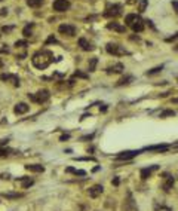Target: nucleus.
<instances>
[{
    "mask_svg": "<svg viewBox=\"0 0 178 211\" xmlns=\"http://www.w3.org/2000/svg\"><path fill=\"white\" fill-rule=\"evenodd\" d=\"M107 28L109 30H114V31H119V33H125V27L119 26L117 22H109L107 24Z\"/></svg>",
    "mask_w": 178,
    "mask_h": 211,
    "instance_id": "obj_17",
    "label": "nucleus"
},
{
    "mask_svg": "<svg viewBox=\"0 0 178 211\" xmlns=\"http://www.w3.org/2000/svg\"><path fill=\"white\" fill-rule=\"evenodd\" d=\"M136 17H138L136 14H129V15H126V18H125V22H126V26L131 27V24H132V22H134V21L136 19Z\"/></svg>",
    "mask_w": 178,
    "mask_h": 211,
    "instance_id": "obj_21",
    "label": "nucleus"
},
{
    "mask_svg": "<svg viewBox=\"0 0 178 211\" xmlns=\"http://www.w3.org/2000/svg\"><path fill=\"white\" fill-rule=\"evenodd\" d=\"M97 63H98V59H97V58H91V61H89V67H88V70H89V71H95V67H97Z\"/></svg>",
    "mask_w": 178,
    "mask_h": 211,
    "instance_id": "obj_27",
    "label": "nucleus"
},
{
    "mask_svg": "<svg viewBox=\"0 0 178 211\" xmlns=\"http://www.w3.org/2000/svg\"><path fill=\"white\" fill-rule=\"evenodd\" d=\"M28 98L34 103L43 104V103H46L49 98H51V94H49L48 89H42V91H39L37 94H28Z\"/></svg>",
    "mask_w": 178,
    "mask_h": 211,
    "instance_id": "obj_2",
    "label": "nucleus"
},
{
    "mask_svg": "<svg viewBox=\"0 0 178 211\" xmlns=\"http://www.w3.org/2000/svg\"><path fill=\"white\" fill-rule=\"evenodd\" d=\"M27 45H28V42H27V40H17V43H15V46H17V48H26Z\"/></svg>",
    "mask_w": 178,
    "mask_h": 211,
    "instance_id": "obj_31",
    "label": "nucleus"
},
{
    "mask_svg": "<svg viewBox=\"0 0 178 211\" xmlns=\"http://www.w3.org/2000/svg\"><path fill=\"white\" fill-rule=\"evenodd\" d=\"M131 28L135 31V33H140V31H143L144 30V21L141 19L140 17H136V19L131 24Z\"/></svg>",
    "mask_w": 178,
    "mask_h": 211,
    "instance_id": "obj_11",
    "label": "nucleus"
},
{
    "mask_svg": "<svg viewBox=\"0 0 178 211\" xmlns=\"http://www.w3.org/2000/svg\"><path fill=\"white\" fill-rule=\"evenodd\" d=\"M14 112L17 115H24V113L28 112V106H27L26 103H18L17 106H15V109H14Z\"/></svg>",
    "mask_w": 178,
    "mask_h": 211,
    "instance_id": "obj_14",
    "label": "nucleus"
},
{
    "mask_svg": "<svg viewBox=\"0 0 178 211\" xmlns=\"http://www.w3.org/2000/svg\"><path fill=\"white\" fill-rule=\"evenodd\" d=\"M157 168H159L157 165H153V167H150V168H143L141 169V178H143V180H147V178L152 176L153 171H156Z\"/></svg>",
    "mask_w": 178,
    "mask_h": 211,
    "instance_id": "obj_12",
    "label": "nucleus"
},
{
    "mask_svg": "<svg viewBox=\"0 0 178 211\" xmlns=\"http://www.w3.org/2000/svg\"><path fill=\"white\" fill-rule=\"evenodd\" d=\"M70 2L68 0H55L53 2V5H52V8L53 10H57V12H65L70 9Z\"/></svg>",
    "mask_w": 178,
    "mask_h": 211,
    "instance_id": "obj_4",
    "label": "nucleus"
},
{
    "mask_svg": "<svg viewBox=\"0 0 178 211\" xmlns=\"http://www.w3.org/2000/svg\"><path fill=\"white\" fill-rule=\"evenodd\" d=\"M175 183V180L172 176L169 174H163V185H162V189L165 190V192H169L171 189H172V186Z\"/></svg>",
    "mask_w": 178,
    "mask_h": 211,
    "instance_id": "obj_7",
    "label": "nucleus"
},
{
    "mask_svg": "<svg viewBox=\"0 0 178 211\" xmlns=\"http://www.w3.org/2000/svg\"><path fill=\"white\" fill-rule=\"evenodd\" d=\"M27 171H31V172H43L45 171V167L43 165H36V164H31V165H26Z\"/></svg>",
    "mask_w": 178,
    "mask_h": 211,
    "instance_id": "obj_16",
    "label": "nucleus"
},
{
    "mask_svg": "<svg viewBox=\"0 0 178 211\" xmlns=\"http://www.w3.org/2000/svg\"><path fill=\"white\" fill-rule=\"evenodd\" d=\"M172 6L175 8V10H177V14H178V2H175V0H174V2H172Z\"/></svg>",
    "mask_w": 178,
    "mask_h": 211,
    "instance_id": "obj_38",
    "label": "nucleus"
},
{
    "mask_svg": "<svg viewBox=\"0 0 178 211\" xmlns=\"http://www.w3.org/2000/svg\"><path fill=\"white\" fill-rule=\"evenodd\" d=\"M0 79H2L3 82L12 80L14 86H19V79H18V76H15V75H8V73H2V75H0Z\"/></svg>",
    "mask_w": 178,
    "mask_h": 211,
    "instance_id": "obj_9",
    "label": "nucleus"
},
{
    "mask_svg": "<svg viewBox=\"0 0 178 211\" xmlns=\"http://www.w3.org/2000/svg\"><path fill=\"white\" fill-rule=\"evenodd\" d=\"M27 5L30 8H39L43 5V0H27Z\"/></svg>",
    "mask_w": 178,
    "mask_h": 211,
    "instance_id": "obj_20",
    "label": "nucleus"
},
{
    "mask_svg": "<svg viewBox=\"0 0 178 211\" xmlns=\"http://www.w3.org/2000/svg\"><path fill=\"white\" fill-rule=\"evenodd\" d=\"M138 153H140L138 150H134V152H122L116 156V159L117 160H129V159H132L134 156H136Z\"/></svg>",
    "mask_w": 178,
    "mask_h": 211,
    "instance_id": "obj_10",
    "label": "nucleus"
},
{
    "mask_svg": "<svg viewBox=\"0 0 178 211\" xmlns=\"http://www.w3.org/2000/svg\"><path fill=\"white\" fill-rule=\"evenodd\" d=\"M147 5H148V0H141V2H140V12H144Z\"/></svg>",
    "mask_w": 178,
    "mask_h": 211,
    "instance_id": "obj_30",
    "label": "nucleus"
},
{
    "mask_svg": "<svg viewBox=\"0 0 178 211\" xmlns=\"http://www.w3.org/2000/svg\"><path fill=\"white\" fill-rule=\"evenodd\" d=\"M49 43H57V39H55L53 36H49L48 40H46V45H49Z\"/></svg>",
    "mask_w": 178,
    "mask_h": 211,
    "instance_id": "obj_33",
    "label": "nucleus"
},
{
    "mask_svg": "<svg viewBox=\"0 0 178 211\" xmlns=\"http://www.w3.org/2000/svg\"><path fill=\"white\" fill-rule=\"evenodd\" d=\"M120 10H122V6L117 5V3H114V5H109L105 10H104V17L107 18H116L120 15Z\"/></svg>",
    "mask_w": 178,
    "mask_h": 211,
    "instance_id": "obj_3",
    "label": "nucleus"
},
{
    "mask_svg": "<svg viewBox=\"0 0 178 211\" xmlns=\"http://www.w3.org/2000/svg\"><path fill=\"white\" fill-rule=\"evenodd\" d=\"M126 2H128V3H129V5H132V3H135L136 0H126Z\"/></svg>",
    "mask_w": 178,
    "mask_h": 211,
    "instance_id": "obj_42",
    "label": "nucleus"
},
{
    "mask_svg": "<svg viewBox=\"0 0 178 211\" xmlns=\"http://www.w3.org/2000/svg\"><path fill=\"white\" fill-rule=\"evenodd\" d=\"M2 66H3V63H2V59H0V67H2Z\"/></svg>",
    "mask_w": 178,
    "mask_h": 211,
    "instance_id": "obj_43",
    "label": "nucleus"
},
{
    "mask_svg": "<svg viewBox=\"0 0 178 211\" xmlns=\"http://www.w3.org/2000/svg\"><path fill=\"white\" fill-rule=\"evenodd\" d=\"M58 31L64 36H74L76 34V27L74 26H70V24H62V26L58 27Z\"/></svg>",
    "mask_w": 178,
    "mask_h": 211,
    "instance_id": "obj_6",
    "label": "nucleus"
},
{
    "mask_svg": "<svg viewBox=\"0 0 178 211\" xmlns=\"http://www.w3.org/2000/svg\"><path fill=\"white\" fill-rule=\"evenodd\" d=\"M0 178H6V180H8V178H9V174H0Z\"/></svg>",
    "mask_w": 178,
    "mask_h": 211,
    "instance_id": "obj_40",
    "label": "nucleus"
},
{
    "mask_svg": "<svg viewBox=\"0 0 178 211\" xmlns=\"http://www.w3.org/2000/svg\"><path fill=\"white\" fill-rule=\"evenodd\" d=\"M10 150L9 149H0V158H5V156H8Z\"/></svg>",
    "mask_w": 178,
    "mask_h": 211,
    "instance_id": "obj_32",
    "label": "nucleus"
},
{
    "mask_svg": "<svg viewBox=\"0 0 178 211\" xmlns=\"http://www.w3.org/2000/svg\"><path fill=\"white\" fill-rule=\"evenodd\" d=\"M68 137H70V135H68V134H65V135H61V141H64V140H68Z\"/></svg>",
    "mask_w": 178,
    "mask_h": 211,
    "instance_id": "obj_39",
    "label": "nucleus"
},
{
    "mask_svg": "<svg viewBox=\"0 0 178 211\" xmlns=\"http://www.w3.org/2000/svg\"><path fill=\"white\" fill-rule=\"evenodd\" d=\"M74 77H80V79H88V75L86 73H83V71H80V70H77V71H74Z\"/></svg>",
    "mask_w": 178,
    "mask_h": 211,
    "instance_id": "obj_29",
    "label": "nucleus"
},
{
    "mask_svg": "<svg viewBox=\"0 0 178 211\" xmlns=\"http://www.w3.org/2000/svg\"><path fill=\"white\" fill-rule=\"evenodd\" d=\"M10 30H14V27L10 26V27H2V31H3V33H9V31H10Z\"/></svg>",
    "mask_w": 178,
    "mask_h": 211,
    "instance_id": "obj_34",
    "label": "nucleus"
},
{
    "mask_svg": "<svg viewBox=\"0 0 178 211\" xmlns=\"http://www.w3.org/2000/svg\"><path fill=\"white\" fill-rule=\"evenodd\" d=\"M147 150H160V152H165V150H168V146H165V144H162V146H150V147H147Z\"/></svg>",
    "mask_w": 178,
    "mask_h": 211,
    "instance_id": "obj_23",
    "label": "nucleus"
},
{
    "mask_svg": "<svg viewBox=\"0 0 178 211\" xmlns=\"http://www.w3.org/2000/svg\"><path fill=\"white\" fill-rule=\"evenodd\" d=\"M175 39H178V33L175 34V36H172V37H169V39H166V42H172V40H175Z\"/></svg>",
    "mask_w": 178,
    "mask_h": 211,
    "instance_id": "obj_37",
    "label": "nucleus"
},
{
    "mask_svg": "<svg viewBox=\"0 0 178 211\" xmlns=\"http://www.w3.org/2000/svg\"><path fill=\"white\" fill-rule=\"evenodd\" d=\"M19 180H21V185H22V187H24V189L30 187V186L34 183V180H33V178H30V177H21Z\"/></svg>",
    "mask_w": 178,
    "mask_h": 211,
    "instance_id": "obj_18",
    "label": "nucleus"
},
{
    "mask_svg": "<svg viewBox=\"0 0 178 211\" xmlns=\"http://www.w3.org/2000/svg\"><path fill=\"white\" fill-rule=\"evenodd\" d=\"M102 192H104V187H102L101 185H93L92 187L88 190V193H89V196H91V198H98Z\"/></svg>",
    "mask_w": 178,
    "mask_h": 211,
    "instance_id": "obj_8",
    "label": "nucleus"
},
{
    "mask_svg": "<svg viewBox=\"0 0 178 211\" xmlns=\"http://www.w3.org/2000/svg\"><path fill=\"white\" fill-rule=\"evenodd\" d=\"M0 52H6V54H8V52H9L8 45H2V46H0Z\"/></svg>",
    "mask_w": 178,
    "mask_h": 211,
    "instance_id": "obj_35",
    "label": "nucleus"
},
{
    "mask_svg": "<svg viewBox=\"0 0 178 211\" xmlns=\"http://www.w3.org/2000/svg\"><path fill=\"white\" fill-rule=\"evenodd\" d=\"M162 70H163V66H157V67L152 68V70H148L145 75H147V76H152V75H156V73H160Z\"/></svg>",
    "mask_w": 178,
    "mask_h": 211,
    "instance_id": "obj_24",
    "label": "nucleus"
},
{
    "mask_svg": "<svg viewBox=\"0 0 178 211\" xmlns=\"http://www.w3.org/2000/svg\"><path fill=\"white\" fill-rule=\"evenodd\" d=\"M132 80H134V77H132V76H125V77H122L117 83H116V86H123V85H128V83H131Z\"/></svg>",
    "mask_w": 178,
    "mask_h": 211,
    "instance_id": "obj_19",
    "label": "nucleus"
},
{
    "mask_svg": "<svg viewBox=\"0 0 178 211\" xmlns=\"http://www.w3.org/2000/svg\"><path fill=\"white\" fill-rule=\"evenodd\" d=\"M22 34H24L26 37H30V36L33 34V24H30V26H26V27H24V30H22Z\"/></svg>",
    "mask_w": 178,
    "mask_h": 211,
    "instance_id": "obj_22",
    "label": "nucleus"
},
{
    "mask_svg": "<svg viewBox=\"0 0 178 211\" xmlns=\"http://www.w3.org/2000/svg\"><path fill=\"white\" fill-rule=\"evenodd\" d=\"M67 172H73V174H76V176H86V172L83 169H74V168H67L65 169Z\"/></svg>",
    "mask_w": 178,
    "mask_h": 211,
    "instance_id": "obj_25",
    "label": "nucleus"
},
{
    "mask_svg": "<svg viewBox=\"0 0 178 211\" xmlns=\"http://www.w3.org/2000/svg\"><path fill=\"white\" fill-rule=\"evenodd\" d=\"M3 196L6 199H18V198H22V193H3Z\"/></svg>",
    "mask_w": 178,
    "mask_h": 211,
    "instance_id": "obj_26",
    "label": "nucleus"
},
{
    "mask_svg": "<svg viewBox=\"0 0 178 211\" xmlns=\"http://www.w3.org/2000/svg\"><path fill=\"white\" fill-rule=\"evenodd\" d=\"M52 61H53V54L51 51H48V49H42V51L36 52L33 55V58H31L33 66L36 68H39V70H45L46 67H49V64Z\"/></svg>",
    "mask_w": 178,
    "mask_h": 211,
    "instance_id": "obj_1",
    "label": "nucleus"
},
{
    "mask_svg": "<svg viewBox=\"0 0 178 211\" xmlns=\"http://www.w3.org/2000/svg\"><path fill=\"white\" fill-rule=\"evenodd\" d=\"M0 2H3V0H0Z\"/></svg>",
    "mask_w": 178,
    "mask_h": 211,
    "instance_id": "obj_44",
    "label": "nucleus"
},
{
    "mask_svg": "<svg viewBox=\"0 0 178 211\" xmlns=\"http://www.w3.org/2000/svg\"><path fill=\"white\" fill-rule=\"evenodd\" d=\"M113 185H114V186L119 185V178H114V180H113Z\"/></svg>",
    "mask_w": 178,
    "mask_h": 211,
    "instance_id": "obj_41",
    "label": "nucleus"
},
{
    "mask_svg": "<svg viewBox=\"0 0 178 211\" xmlns=\"http://www.w3.org/2000/svg\"><path fill=\"white\" fill-rule=\"evenodd\" d=\"M166 116H175V112L174 110H165L160 113V118H166Z\"/></svg>",
    "mask_w": 178,
    "mask_h": 211,
    "instance_id": "obj_28",
    "label": "nucleus"
},
{
    "mask_svg": "<svg viewBox=\"0 0 178 211\" xmlns=\"http://www.w3.org/2000/svg\"><path fill=\"white\" fill-rule=\"evenodd\" d=\"M105 49H107V52L111 54V55H125V54H126V51H125L122 46L116 45V43H107Z\"/></svg>",
    "mask_w": 178,
    "mask_h": 211,
    "instance_id": "obj_5",
    "label": "nucleus"
},
{
    "mask_svg": "<svg viewBox=\"0 0 178 211\" xmlns=\"http://www.w3.org/2000/svg\"><path fill=\"white\" fill-rule=\"evenodd\" d=\"M5 15H8V9H0V17H5Z\"/></svg>",
    "mask_w": 178,
    "mask_h": 211,
    "instance_id": "obj_36",
    "label": "nucleus"
},
{
    "mask_svg": "<svg viewBox=\"0 0 178 211\" xmlns=\"http://www.w3.org/2000/svg\"><path fill=\"white\" fill-rule=\"evenodd\" d=\"M79 46H80L83 51H92L93 49V45L88 42L85 37H80V39H79Z\"/></svg>",
    "mask_w": 178,
    "mask_h": 211,
    "instance_id": "obj_13",
    "label": "nucleus"
},
{
    "mask_svg": "<svg viewBox=\"0 0 178 211\" xmlns=\"http://www.w3.org/2000/svg\"><path fill=\"white\" fill-rule=\"evenodd\" d=\"M123 70H125L123 64H122V63H117V64H114V66L107 68V73H122Z\"/></svg>",
    "mask_w": 178,
    "mask_h": 211,
    "instance_id": "obj_15",
    "label": "nucleus"
}]
</instances>
